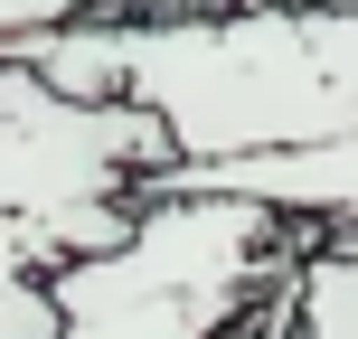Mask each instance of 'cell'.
<instances>
[{"label": "cell", "mask_w": 358, "mask_h": 339, "mask_svg": "<svg viewBox=\"0 0 358 339\" xmlns=\"http://www.w3.org/2000/svg\"><path fill=\"white\" fill-rule=\"evenodd\" d=\"M0 57L38 66L66 94H132L161 113L170 161L283 151L358 123V0L321 10H236V19H38Z\"/></svg>", "instance_id": "6da1fadb"}, {"label": "cell", "mask_w": 358, "mask_h": 339, "mask_svg": "<svg viewBox=\"0 0 358 339\" xmlns=\"http://www.w3.org/2000/svg\"><path fill=\"white\" fill-rule=\"evenodd\" d=\"M170 161V132L132 94H66L0 57V339H57L48 273L123 236L132 179Z\"/></svg>", "instance_id": "7a4b0ae2"}, {"label": "cell", "mask_w": 358, "mask_h": 339, "mask_svg": "<svg viewBox=\"0 0 358 339\" xmlns=\"http://www.w3.org/2000/svg\"><path fill=\"white\" fill-rule=\"evenodd\" d=\"M292 273V217L236 189H142L123 236L48 273L57 339H227L255 283Z\"/></svg>", "instance_id": "3957f363"}, {"label": "cell", "mask_w": 358, "mask_h": 339, "mask_svg": "<svg viewBox=\"0 0 358 339\" xmlns=\"http://www.w3.org/2000/svg\"><path fill=\"white\" fill-rule=\"evenodd\" d=\"M283 283H292V311H302L292 339H358V245L349 236H330L321 254H302Z\"/></svg>", "instance_id": "277c9868"}]
</instances>
